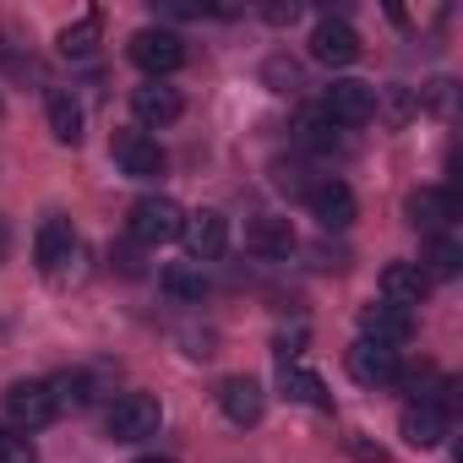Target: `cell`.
<instances>
[{
    "mask_svg": "<svg viewBox=\"0 0 463 463\" xmlns=\"http://www.w3.org/2000/svg\"><path fill=\"white\" fill-rule=\"evenodd\" d=\"M126 229H131L137 246H169V241H180V229H185V207L175 196H142V202H131Z\"/></svg>",
    "mask_w": 463,
    "mask_h": 463,
    "instance_id": "obj_1",
    "label": "cell"
},
{
    "mask_svg": "<svg viewBox=\"0 0 463 463\" xmlns=\"http://www.w3.org/2000/svg\"><path fill=\"white\" fill-rule=\"evenodd\" d=\"M158 425H164V409H158L153 392H126V398H115L109 414H104L109 441H147V436H158Z\"/></svg>",
    "mask_w": 463,
    "mask_h": 463,
    "instance_id": "obj_2",
    "label": "cell"
},
{
    "mask_svg": "<svg viewBox=\"0 0 463 463\" xmlns=\"http://www.w3.org/2000/svg\"><path fill=\"white\" fill-rule=\"evenodd\" d=\"M33 257H39V273L44 279H61L71 262H77V229L66 213H50L39 223V235H33Z\"/></svg>",
    "mask_w": 463,
    "mask_h": 463,
    "instance_id": "obj_3",
    "label": "cell"
},
{
    "mask_svg": "<svg viewBox=\"0 0 463 463\" xmlns=\"http://www.w3.org/2000/svg\"><path fill=\"white\" fill-rule=\"evenodd\" d=\"M131 61H137V71H147L158 82V77H169V71L185 66V39L169 33V28H142L131 39Z\"/></svg>",
    "mask_w": 463,
    "mask_h": 463,
    "instance_id": "obj_4",
    "label": "cell"
},
{
    "mask_svg": "<svg viewBox=\"0 0 463 463\" xmlns=\"http://www.w3.org/2000/svg\"><path fill=\"white\" fill-rule=\"evenodd\" d=\"M109 158L120 164L126 180H158L164 175V147L147 131H115L109 137Z\"/></svg>",
    "mask_w": 463,
    "mask_h": 463,
    "instance_id": "obj_5",
    "label": "cell"
},
{
    "mask_svg": "<svg viewBox=\"0 0 463 463\" xmlns=\"http://www.w3.org/2000/svg\"><path fill=\"white\" fill-rule=\"evenodd\" d=\"M180 241L191 251V262H218L229 251V218L218 207H202V213H185V229H180Z\"/></svg>",
    "mask_w": 463,
    "mask_h": 463,
    "instance_id": "obj_6",
    "label": "cell"
},
{
    "mask_svg": "<svg viewBox=\"0 0 463 463\" xmlns=\"http://www.w3.org/2000/svg\"><path fill=\"white\" fill-rule=\"evenodd\" d=\"M322 115L333 126H365L376 115V88L371 82H354V77H338L327 93H322Z\"/></svg>",
    "mask_w": 463,
    "mask_h": 463,
    "instance_id": "obj_7",
    "label": "cell"
},
{
    "mask_svg": "<svg viewBox=\"0 0 463 463\" xmlns=\"http://www.w3.org/2000/svg\"><path fill=\"white\" fill-rule=\"evenodd\" d=\"M6 414H12L17 430H39V425H50L61 409H55L50 382H12V387H6Z\"/></svg>",
    "mask_w": 463,
    "mask_h": 463,
    "instance_id": "obj_8",
    "label": "cell"
},
{
    "mask_svg": "<svg viewBox=\"0 0 463 463\" xmlns=\"http://www.w3.org/2000/svg\"><path fill=\"white\" fill-rule=\"evenodd\" d=\"M311 61H322V66H354L360 61V33L344 23V17H322L317 28H311Z\"/></svg>",
    "mask_w": 463,
    "mask_h": 463,
    "instance_id": "obj_9",
    "label": "cell"
},
{
    "mask_svg": "<svg viewBox=\"0 0 463 463\" xmlns=\"http://www.w3.org/2000/svg\"><path fill=\"white\" fill-rule=\"evenodd\" d=\"M360 333H365V344L398 349V344L414 338V311H398L387 300H371V306H360Z\"/></svg>",
    "mask_w": 463,
    "mask_h": 463,
    "instance_id": "obj_10",
    "label": "cell"
},
{
    "mask_svg": "<svg viewBox=\"0 0 463 463\" xmlns=\"http://www.w3.org/2000/svg\"><path fill=\"white\" fill-rule=\"evenodd\" d=\"M218 409L223 420H235V425H257L268 414V392L257 376H223L218 382Z\"/></svg>",
    "mask_w": 463,
    "mask_h": 463,
    "instance_id": "obj_11",
    "label": "cell"
},
{
    "mask_svg": "<svg viewBox=\"0 0 463 463\" xmlns=\"http://www.w3.org/2000/svg\"><path fill=\"white\" fill-rule=\"evenodd\" d=\"M306 207H311V218L322 223V229H349L354 223V191L344 185V180H317V185H306Z\"/></svg>",
    "mask_w": 463,
    "mask_h": 463,
    "instance_id": "obj_12",
    "label": "cell"
},
{
    "mask_svg": "<svg viewBox=\"0 0 463 463\" xmlns=\"http://www.w3.org/2000/svg\"><path fill=\"white\" fill-rule=\"evenodd\" d=\"M300 241H295V223L289 218H273V213H262V218H251L246 223V251L251 257H262V262H289V251H295Z\"/></svg>",
    "mask_w": 463,
    "mask_h": 463,
    "instance_id": "obj_13",
    "label": "cell"
},
{
    "mask_svg": "<svg viewBox=\"0 0 463 463\" xmlns=\"http://www.w3.org/2000/svg\"><path fill=\"white\" fill-rule=\"evenodd\" d=\"M376 284H382V300L398 306V311H414V306H425V295H430V279L420 273V262H387Z\"/></svg>",
    "mask_w": 463,
    "mask_h": 463,
    "instance_id": "obj_14",
    "label": "cell"
},
{
    "mask_svg": "<svg viewBox=\"0 0 463 463\" xmlns=\"http://www.w3.org/2000/svg\"><path fill=\"white\" fill-rule=\"evenodd\" d=\"M349 376L360 382V387H392L398 376H403V365H398V349H382V344H354L349 349Z\"/></svg>",
    "mask_w": 463,
    "mask_h": 463,
    "instance_id": "obj_15",
    "label": "cell"
},
{
    "mask_svg": "<svg viewBox=\"0 0 463 463\" xmlns=\"http://www.w3.org/2000/svg\"><path fill=\"white\" fill-rule=\"evenodd\" d=\"M131 109H137L142 126H175V120L185 115V99H180L175 88H164V82H142V88L131 93Z\"/></svg>",
    "mask_w": 463,
    "mask_h": 463,
    "instance_id": "obj_16",
    "label": "cell"
},
{
    "mask_svg": "<svg viewBox=\"0 0 463 463\" xmlns=\"http://www.w3.org/2000/svg\"><path fill=\"white\" fill-rule=\"evenodd\" d=\"M398 436H403L409 447H420V452H425V447H436V441L447 436V414H441L436 403H409V409H403V420H398Z\"/></svg>",
    "mask_w": 463,
    "mask_h": 463,
    "instance_id": "obj_17",
    "label": "cell"
},
{
    "mask_svg": "<svg viewBox=\"0 0 463 463\" xmlns=\"http://www.w3.org/2000/svg\"><path fill=\"white\" fill-rule=\"evenodd\" d=\"M403 213H409L414 229H430V235H436V229L452 218V191H441V185H420V191H409Z\"/></svg>",
    "mask_w": 463,
    "mask_h": 463,
    "instance_id": "obj_18",
    "label": "cell"
},
{
    "mask_svg": "<svg viewBox=\"0 0 463 463\" xmlns=\"http://www.w3.org/2000/svg\"><path fill=\"white\" fill-rule=\"evenodd\" d=\"M44 120H50V137H55L61 147H77V142H82V104H77L71 93H50Z\"/></svg>",
    "mask_w": 463,
    "mask_h": 463,
    "instance_id": "obj_19",
    "label": "cell"
},
{
    "mask_svg": "<svg viewBox=\"0 0 463 463\" xmlns=\"http://www.w3.org/2000/svg\"><path fill=\"white\" fill-rule=\"evenodd\" d=\"M158 284H164L180 306H202V300H207V273H202L196 262H169Z\"/></svg>",
    "mask_w": 463,
    "mask_h": 463,
    "instance_id": "obj_20",
    "label": "cell"
},
{
    "mask_svg": "<svg viewBox=\"0 0 463 463\" xmlns=\"http://www.w3.org/2000/svg\"><path fill=\"white\" fill-rule=\"evenodd\" d=\"M99 33H104V17H99V12H88V17H77L71 28H61V39H55V44H61V55H66V61H82V55H93V50H99Z\"/></svg>",
    "mask_w": 463,
    "mask_h": 463,
    "instance_id": "obj_21",
    "label": "cell"
},
{
    "mask_svg": "<svg viewBox=\"0 0 463 463\" xmlns=\"http://www.w3.org/2000/svg\"><path fill=\"white\" fill-rule=\"evenodd\" d=\"M458 268H463L458 241H452V235H436V241H430V251H425V262H420V273L436 284V279H458Z\"/></svg>",
    "mask_w": 463,
    "mask_h": 463,
    "instance_id": "obj_22",
    "label": "cell"
},
{
    "mask_svg": "<svg viewBox=\"0 0 463 463\" xmlns=\"http://www.w3.org/2000/svg\"><path fill=\"white\" fill-rule=\"evenodd\" d=\"M284 392H289L295 403H311V409H327V403H333L327 387H322V376L306 371V365H284Z\"/></svg>",
    "mask_w": 463,
    "mask_h": 463,
    "instance_id": "obj_23",
    "label": "cell"
},
{
    "mask_svg": "<svg viewBox=\"0 0 463 463\" xmlns=\"http://www.w3.org/2000/svg\"><path fill=\"white\" fill-rule=\"evenodd\" d=\"M50 392H55V409H82L93 398V382H88V371H61L50 382Z\"/></svg>",
    "mask_w": 463,
    "mask_h": 463,
    "instance_id": "obj_24",
    "label": "cell"
},
{
    "mask_svg": "<svg viewBox=\"0 0 463 463\" xmlns=\"http://www.w3.org/2000/svg\"><path fill=\"white\" fill-rule=\"evenodd\" d=\"M414 104H420V109H430V115H441V120H447V115H452V109H458V82H452V77H430V82H425V88H420V99H414Z\"/></svg>",
    "mask_w": 463,
    "mask_h": 463,
    "instance_id": "obj_25",
    "label": "cell"
},
{
    "mask_svg": "<svg viewBox=\"0 0 463 463\" xmlns=\"http://www.w3.org/2000/svg\"><path fill=\"white\" fill-rule=\"evenodd\" d=\"M262 82H268L273 93H295V88H300V66H295L289 55H273V61L262 66Z\"/></svg>",
    "mask_w": 463,
    "mask_h": 463,
    "instance_id": "obj_26",
    "label": "cell"
},
{
    "mask_svg": "<svg viewBox=\"0 0 463 463\" xmlns=\"http://www.w3.org/2000/svg\"><path fill=\"white\" fill-rule=\"evenodd\" d=\"M0 463H39V447L28 430H0Z\"/></svg>",
    "mask_w": 463,
    "mask_h": 463,
    "instance_id": "obj_27",
    "label": "cell"
},
{
    "mask_svg": "<svg viewBox=\"0 0 463 463\" xmlns=\"http://www.w3.org/2000/svg\"><path fill=\"white\" fill-rule=\"evenodd\" d=\"M295 137H300L306 147H333V120H327V115H300Z\"/></svg>",
    "mask_w": 463,
    "mask_h": 463,
    "instance_id": "obj_28",
    "label": "cell"
},
{
    "mask_svg": "<svg viewBox=\"0 0 463 463\" xmlns=\"http://www.w3.org/2000/svg\"><path fill=\"white\" fill-rule=\"evenodd\" d=\"M387 109H392V120H409L420 104H414V93H409V88H392V93H387Z\"/></svg>",
    "mask_w": 463,
    "mask_h": 463,
    "instance_id": "obj_29",
    "label": "cell"
},
{
    "mask_svg": "<svg viewBox=\"0 0 463 463\" xmlns=\"http://www.w3.org/2000/svg\"><path fill=\"white\" fill-rule=\"evenodd\" d=\"M349 452H354L360 463H387V452H382L376 441H365V436H349Z\"/></svg>",
    "mask_w": 463,
    "mask_h": 463,
    "instance_id": "obj_30",
    "label": "cell"
},
{
    "mask_svg": "<svg viewBox=\"0 0 463 463\" xmlns=\"http://www.w3.org/2000/svg\"><path fill=\"white\" fill-rule=\"evenodd\" d=\"M262 17H268L273 28H284V23H295V17H300V6H295V0H279V6H268Z\"/></svg>",
    "mask_w": 463,
    "mask_h": 463,
    "instance_id": "obj_31",
    "label": "cell"
},
{
    "mask_svg": "<svg viewBox=\"0 0 463 463\" xmlns=\"http://www.w3.org/2000/svg\"><path fill=\"white\" fill-rule=\"evenodd\" d=\"M6 251H12V235H6V223H0V262H6Z\"/></svg>",
    "mask_w": 463,
    "mask_h": 463,
    "instance_id": "obj_32",
    "label": "cell"
},
{
    "mask_svg": "<svg viewBox=\"0 0 463 463\" xmlns=\"http://www.w3.org/2000/svg\"><path fill=\"white\" fill-rule=\"evenodd\" d=\"M137 463H175V458H137Z\"/></svg>",
    "mask_w": 463,
    "mask_h": 463,
    "instance_id": "obj_33",
    "label": "cell"
},
{
    "mask_svg": "<svg viewBox=\"0 0 463 463\" xmlns=\"http://www.w3.org/2000/svg\"><path fill=\"white\" fill-rule=\"evenodd\" d=\"M0 115H6V104H0Z\"/></svg>",
    "mask_w": 463,
    "mask_h": 463,
    "instance_id": "obj_34",
    "label": "cell"
}]
</instances>
